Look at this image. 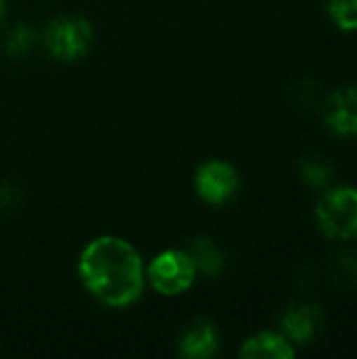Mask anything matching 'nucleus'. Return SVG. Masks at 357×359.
Masks as SVG:
<instances>
[{"label": "nucleus", "mask_w": 357, "mask_h": 359, "mask_svg": "<svg viewBox=\"0 0 357 359\" xmlns=\"http://www.w3.org/2000/svg\"><path fill=\"white\" fill-rule=\"evenodd\" d=\"M219 351V332L213 322L196 320L179 339V353L187 359H208Z\"/></svg>", "instance_id": "nucleus-8"}, {"label": "nucleus", "mask_w": 357, "mask_h": 359, "mask_svg": "<svg viewBox=\"0 0 357 359\" xmlns=\"http://www.w3.org/2000/svg\"><path fill=\"white\" fill-rule=\"evenodd\" d=\"M297 353L295 345L282 334L263 330L246 339L240 347L242 359H292Z\"/></svg>", "instance_id": "nucleus-9"}, {"label": "nucleus", "mask_w": 357, "mask_h": 359, "mask_svg": "<svg viewBox=\"0 0 357 359\" xmlns=\"http://www.w3.org/2000/svg\"><path fill=\"white\" fill-rule=\"evenodd\" d=\"M34 40H36V34H34V27L27 25V23H15L4 40H2V48L8 57L17 59V57H23L29 53V48L34 46Z\"/></svg>", "instance_id": "nucleus-13"}, {"label": "nucleus", "mask_w": 357, "mask_h": 359, "mask_svg": "<svg viewBox=\"0 0 357 359\" xmlns=\"http://www.w3.org/2000/svg\"><path fill=\"white\" fill-rule=\"evenodd\" d=\"M320 97H322V90L316 82L307 80V82H301L297 88H295V101L301 105V107H314V105H320Z\"/></svg>", "instance_id": "nucleus-15"}, {"label": "nucleus", "mask_w": 357, "mask_h": 359, "mask_svg": "<svg viewBox=\"0 0 357 359\" xmlns=\"http://www.w3.org/2000/svg\"><path fill=\"white\" fill-rule=\"evenodd\" d=\"M282 334L295 345L305 347L318 339L324 328V311L314 303H295L280 318Z\"/></svg>", "instance_id": "nucleus-7"}, {"label": "nucleus", "mask_w": 357, "mask_h": 359, "mask_svg": "<svg viewBox=\"0 0 357 359\" xmlns=\"http://www.w3.org/2000/svg\"><path fill=\"white\" fill-rule=\"evenodd\" d=\"M78 276L84 288L107 307H128L143 292V263L139 252L122 238L103 236L82 250Z\"/></svg>", "instance_id": "nucleus-1"}, {"label": "nucleus", "mask_w": 357, "mask_h": 359, "mask_svg": "<svg viewBox=\"0 0 357 359\" xmlns=\"http://www.w3.org/2000/svg\"><path fill=\"white\" fill-rule=\"evenodd\" d=\"M198 271L185 250H164L147 267L149 284L162 297H177L191 288Z\"/></svg>", "instance_id": "nucleus-4"}, {"label": "nucleus", "mask_w": 357, "mask_h": 359, "mask_svg": "<svg viewBox=\"0 0 357 359\" xmlns=\"http://www.w3.org/2000/svg\"><path fill=\"white\" fill-rule=\"evenodd\" d=\"M196 191L200 200L213 206H221L229 202L238 187H240V177L238 170L223 160H208L196 170Z\"/></svg>", "instance_id": "nucleus-5"}, {"label": "nucleus", "mask_w": 357, "mask_h": 359, "mask_svg": "<svg viewBox=\"0 0 357 359\" xmlns=\"http://www.w3.org/2000/svg\"><path fill=\"white\" fill-rule=\"evenodd\" d=\"M330 276H332V280L337 282V286H341V288H345V290L357 288L356 252H349V250L337 252V255L330 259Z\"/></svg>", "instance_id": "nucleus-12"}, {"label": "nucleus", "mask_w": 357, "mask_h": 359, "mask_svg": "<svg viewBox=\"0 0 357 359\" xmlns=\"http://www.w3.org/2000/svg\"><path fill=\"white\" fill-rule=\"evenodd\" d=\"M326 128L339 139L357 137V86H341L322 103Z\"/></svg>", "instance_id": "nucleus-6"}, {"label": "nucleus", "mask_w": 357, "mask_h": 359, "mask_svg": "<svg viewBox=\"0 0 357 359\" xmlns=\"http://www.w3.org/2000/svg\"><path fill=\"white\" fill-rule=\"evenodd\" d=\"M316 223L328 240H357V187H326L316 204Z\"/></svg>", "instance_id": "nucleus-2"}, {"label": "nucleus", "mask_w": 357, "mask_h": 359, "mask_svg": "<svg viewBox=\"0 0 357 359\" xmlns=\"http://www.w3.org/2000/svg\"><path fill=\"white\" fill-rule=\"evenodd\" d=\"M185 252L189 255L196 271L206 278H217L225 269V263H227L225 252L210 238H194L187 244Z\"/></svg>", "instance_id": "nucleus-10"}, {"label": "nucleus", "mask_w": 357, "mask_h": 359, "mask_svg": "<svg viewBox=\"0 0 357 359\" xmlns=\"http://www.w3.org/2000/svg\"><path fill=\"white\" fill-rule=\"evenodd\" d=\"M2 15H4V0H0V19H2Z\"/></svg>", "instance_id": "nucleus-17"}, {"label": "nucleus", "mask_w": 357, "mask_h": 359, "mask_svg": "<svg viewBox=\"0 0 357 359\" xmlns=\"http://www.w3.org/2000/svg\"><path fill=\"white\" fill-rule=\"evenodd\" d=\"M326 13L341 32H357V0H326Z\"/></svg>", "instance_id": "nucleus-14"}, {"label": "nucleus", "mask_w": 357, "mask_h": 359, "mask_svg": "<svg viewBox=\"0 0 357 359\" xmlns=\"http://www.w3.org/2000/svg\"><path fill=\"white\" fill-rule=\"evenodd\" d=\"M299 177L305 183V187H309L314 191H324L332 183L335 166L324 156L314 154V156H307V158L301 160V164H299Z\"/></svg>", "instance_id": "nucleus-11"}, {"label": "nucleus", "mask_w": 357, "mask_h": 359, "mask_svg": "<svg viewBox=\"0 0 357 359\" xmlns=\"http://www.w3.org/2000/svg\"><path fill=\"white\" fill-rule=\"evenodd\" d=\"M19 202V194L6 185H0V208H13Z\"/></svg>", "instance_id": "nucleus-16"}, {"label": "nucleus", "mask_w": 357, "mask_h": 359, "mask_svg": "<svg viewBox=\"0 0 357 359\" xmlns=\"http://www.w3.org/2000/svg\"><path fill=\"white\" fill-rule=\"evenodd\" d=\"M93 36V25L84 17L65 15L46 25L44 46L57 61H76L88 53Z\"/></svg>", "instance_id": "nucleus-3"}]
</instances>
